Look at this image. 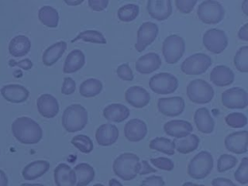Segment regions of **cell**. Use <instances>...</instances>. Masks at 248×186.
I'll list each match as a JSON object with an SVG mask.
<instances>
[{
    "label": "cell",
    "mask_w": 248,
    "mask_h": 186,
    "mask_svg": "<svg viewBox=\"0 0 248 186\" xmlns=\"http://www.w3.org/2000/svg\"><path fill=\"white\" fill-rule=\"evenodd\" d=\"M233 63L239 72H248V46H243L236 51Z\"/></svg>",
    "instance_id": "obj_38"
},
{
    "label": "cell",
    "mask_w": 248,
    "mask_h": 186,
    "mask_svg": "<svg viewBox=\"0 0 248 186\" xmlns=\"http://www.w3.org/2000/svg\"><path fill=\"white\" fill-rule=\"evenodd\" d=\"M88 120V113L86 108L79 104H73L68 106L62 114V126L69 132H78L82 130Z\"/></svg>",
    "instance_id": "obj_3"
},
{
    "label": "cell",
    "mask_w": 248,
    "mask_h": 186,
    "mask_svg": "<svg viewBox=\"0 0 248 186\" xmlns=\"http://www.w3.org/2000/svg\"><path fill=\"white\" fill-rule=\"evenodd\" d=\"M93 186H105V185H103V184H101V183H97V184H95V185H93Z\"/></svg>",
    "instance_id": "obj_59"
},
{
    "label": "cell",
    "mask_w": 248,
    "mask_h": 186,
    "mask_svg": "<svg viewBox=\"0 0 248 186\" xmlns=\"http://www.w3.org/2000/svg\"><path fill=\"white\" fill-rule=\"evenodd\" d=\"M197 15L202 22L205 24H216L224 18L225 9L218 1L205 0L199 5Z\"/></svg>",
    "instance_id": "obj_6"
},
{
    "label": "cell",
    "mask_w": 248,
    "mask_h": 186,
    "mask_svg": "<svg viewBox=\"0 0 248 186\" xmlns=\"http://www.w3.org/2000/svg\"><path fill=\"white\" fill-rule=\"evenodd\" d=\"M157 108L166 116H177L184 111L185 102L183 98L178 96L160 98L157 102Z\"/></svg>",
    "instance_id": "obj_13"
},
{
    "label": "cell",
    "mask_w": 248,
    "mask_h": 186,
    "mask_svg": "<svg viewBox=\"0 0 248 186\" xmlns=\"http://www.w3.org/2000/svg\"><path fill=\"white\" fill-rule=\"evenodd\" d=\"M156 171H157L156 169L152 168L146 160H141L140 161V170H139L138 174L144 175V174H148V173H154Z\"/></svg>",
    "instance_id": "obj_50"
},
{
    "label": "cell",
    "mask_w": 248,
    "mask_h": 186,
    "mask_svg": "<svg viewBox=\"0 0 248 186\" xmlns=\"http://www.w3.org/2000/svg\"><path fill=\"white\" fill-rule=\"evenodd\" d=\"M150 162L153 164V166L157 169L170 171L174 168L173 162L167 157H158V158H151Z\"/></svg>",
    "instance_id": "obj_43"
},
{
    "label": "cell",
    "mask_w": 248,
    "mask_h": 186,
    "mask_svg": "<svg viewBox=\"0 0 248 186\" xmlns=\"http://www.w3.org/2000/svg\"><path fill=\"white\" fill-rule=\"evenodd\" d=\"M213 169V157L208 151H201L196 154L188 164L187 173L195 179L205 178Z\"/></svg>",
    "instance_id": "obj_4"
},
{
    "label": "cell",
    "mask_w": 248,
    "mask_h": 186,
    "mask_svg": "<svg viewBox=\"0 0 248 186\" xmlns=\"http://www.w3.org/2000/svg\"><path fill=\"white\" fill-rule=\"evenodd\" d=\"M76 90V81L72 78H65L62 83L61 92L64 95H71Z\"/></svg>",
    "instance_id": "obj_46"
},
{
    "label": "cell",
    "mask_w": 248,
    "mask_h": 186,
    "mask_svg": "<svg viewBox=\"0 0 248 186\" xmlns=\"http://www.w3.org/2000/svg\"><path fill=\"white\" fill-rule=\"evenodd\" d=\"M237 164V159L233 155L222 154L217 160V170L219 172H224L231 170Z\"/></svg>",
    "instance_id": "obj_41"
},
{
    "label": "cell",
    "mask_w": 248,
    "mask_h": 186,
    "mask_svg": "<svg viewBox=\"0 0 248 186\" xmlns=\"http://www.w3.org/2000/svg\"><path fill=\"white\" fill-rule=\"evenodd\" d=\"M242 10H243V13L248 16V0H244L242 2Z\"/></svg>",
    "instance_id": "obj_55"
},
{
    "label": "cell",
    "mask_w": 248,
    "mask_h": 186,
    "mask_svg": "<svg viewBox=\"0 0 248 186\" xmlns=\"http://www.w3.org/2000/svg\"><path fill=\"white\" fill-rule=\"evenodd\" d=\"M140 13V7L136 4H126L117 11V16L121 21L130 22L134 20Z\"/></svg>",
    "instance_id": "obj_36"
},
{
    "label": "cell",
    "mask_w": 248,
    "mask_h": 186,
    "mask_svg": "<svg viewBox=\"0 0 248 186\" xmlns=\"http://www.w3.org/2000/svg\"><path fill=\"white\" fill-rule=\"evenodd\" d=\"M37 108L39 113L46 118H52L59 111V104L56 98L50 94H42L37 99Z\"/></svg>",
    "instance_id": "obj_18"
},
{
    "label": "cell",
    "mask_w": 248,
    "mask_h": 186,
    "mask_svg": "<svg viewBox=\"0 0 248 186\" xmlns=\"http://www.w3.org/2000/svg\"><path fill=\"white\" fill-rule=\"evenodd\" d=\"M225 121L229 127L242 128L247 124V116L240 112H232L225 117Z\"/></svg>",
    "instance_id": "obj_40"
},
{
    "label": "cell",
    "mask_w": 248,
    "mask_h": 186,
    "mask_svg": "<svg viewBox=\"0 0 248 186\" xmlns=\"http://www.w3.org/2000/svg\"><path fill=\"white\" fill-rule=\"evenodd\" d=\"M197 4V0H175L176 8L183 14H189Z\"/></svg>",
    "instance_id": "obj_45"
},
{
    "label": "cell",
    "mask_w": 248,
    "mask_h": 186,
    "mask_svg": "<svg viewBox=\"0 0 248 186\" xmlns=\"http://www.w3.org/2000/svg\"><path fill=\"white\" fill-rule=\"evenodd\" d=\"M149 147L152 150H156L159 152H163L167 155H174V144L172 140L163 138V137H158L154 138L153 140H150L149 142Z\"/></svg>",
    "instance_id": "obj_35"
},
{
    "label": "cell",
    "mask_w": 248,
    "mask_h": 186,
    "mask_svg": "<svg viewBox=\"0 0 248 186\" xmlns=\"http://www.w3.org/2000/svg\"><path fill=\"white\" fill-rule=\"evenodd\" d=\"M129 114H130L129 108L126 106L118 103L110 104L107 106L103 110L104 117L109 122L120 123L126 120Z\"/></svg>",
    "instance_id": "obj_27"
},
{
    "label": "cell",
    "mask_w": 248,
    "mask_h": 186,
    "mask_svg": "<svg viewBox=\"0 0 248 186\" xmlns=\"http://www.w3.org/2000/svg\"><path fill=\"white\" fill-rule=\"evenodd\" d=\"M116 74H117L118 78H120L123 80L130 81V80L134 79L133 71L131 70V68H130L128 63H124V64L119 65L117 67V69H116Z\"/></svg>",
    "instance_id": "obj_44"
},
{
    "label": "cell",
    "mask_w": 248,
    "mask_h": 186,
    "mask_svg": "<svg viewBox=\"0 0 248 186\" xmlns=\"http://www.w3.org/2000/svg\"><path fill=\"white\" fill-rule=\"evenodd\" d=\"M161 58L159 54L155 52H149L140 56L136 62V70L140 74L147 75L155 70H158L161 66Z\"/></svg>",
    "instance_id": "obj_23"
},
{
    "label": "cell",
    "mask_w": 248,
    "mask_h": 186,
    "mask_svg": "<svg viewBox=\"0 0 248 186\" xmlns=\"http://www.w3.org/2000/svg\"><path fill=\"white\" fill-rule=\"evenodd\" d=\"M20 186H45L43 184H39V183H35V184H29V183H22Z\"/></svg>",
    "instance_id": "obj_58"
},
{
    "label": "cell",
    "mask_w": 248,
    "mask_h": 186,
    "mask_svg": "<svg viewBox=\"0 0 248 186\" xmlns=\"http://www.w3.org/2000/svg\"><path fill=\"white\" fill-rule=\"evenodd\" d=\"M38 17L40 21L50 28H55L58 25L59 15L56 9L51 6H43L38 12Z\"/></svg>",
    "instance_id": "obj_33"
},
{
    "label": "cell",
    "mask_w": 248,
    "mask_h": 186,
    "mask_svg": "<svg viewBox=\"0 0 248 186\" xmlns=\"http://www.w3.org/2000/svg\"><path fill=\"white\" fill-rule=\"evenodd\" d=\"M56 186H76V174L73 169L65 163H61L53 172Z\"/></svg>",
    "instance_id": "obj_24"
},
{
    "label": "cell",
    "mask_w": 248,
    "mask_h": 186,
    "mask_svg": "<svg viewBox=\"0 0 248 186\" xmlns=\"http://www.w3.org/2000/svg\"><path fill=\"white\" fill-rule=\"evenodd\" d=\"M186 93L189 100L195 104H207L214 96L213 87L201 78L191 80L187 85Z\"/></svg>",
    "instance_id": "obj_5"
},
{
    "label": "cell",
    "mask_w": 248,
    "mask_h": 186,
    "mask_svg": "<svg viewBox=\"0 0 248 186\" xmlns=\"http://www.w3.org/2000/svg\"><path fill=\"white\" fill-rule=\"evenodd\" d=\"M140 168V161L139 156L130 152L120 154L112 164L114 174L125 181L134 179L138 175Z\"/></svg>",
    "instance_id": "obj_2"
},
{
    "label": "cell",
    "mask_w": 248,
    "mask_h": 186,
    "mask_svg": "<svg viewBox=\"0 0 248 186\" xmlns=\"http://www.w3.org/2000/svg\"><path fill=\"white\" fill-rule=\"evenodd\" d=\"M103 84L97 78H88L82 81L79 85V94L85 98H91L101 93Z\"/></svg>",
    "instance_id": "obj_34"
},
{
    "label": "cell",
    "mask_w": 248,
    "mask_h": 186,
    "mask_svg": "<svg viewBox=\"0 0 248 186\" xmlns=\"http://www.w3.org/2000/svg\"><path fill=\"white\" fill-rule=\"evenodd\" d=\"M212 59L204 53H195L187 57L180 66L182 73L188 76L202 75L211 66Z\"/></svg>",
    "instance_id": "obj_8"
},
{
    "label": "cell",
    "mask_w": 248,
    "mask_h": 186,
    "mask_svg": "<svg viewBox=\"0 0 248 186\" xmlns=\"http://www.w3.org/2000/svg\"><path fill=\"white\" fill-rule=\"evenodd\" d=\"M149 87L156 94L173 93L178 87V79L170 73H159L150 78Z\"/></svg>",
    "instance_id": "obj_9"
},
{
    "label": "cell",
    "mask_w": 248,
    "mask_h": 186,
    "mask_svg": "<svg viewBox=\"0 0 248 186\" xmlns=\"http://www.w3.org/2000/svg\"><path fill=\"white\" fill-rule=\"evenodd\" d=\"M71 143L82 153H90L94 148L92 140L88 136H85V135L75 136L72 139Z\"/></svg>",
    "instance_id": "obj_39"
},
{
    "label": "cell",
    "mask_w": 248,
    "mask_h": 186,
    "mask_svg": "<svg viewBox=\"0 0 248 186\" xmlns=\"http://www.w3.org/2000/svg\"><path fill=\"white\" fill-rule=\"evenodd\" d=\"M211 184H212V186H237L232 180H230L228 178H224V177L214 178L212 180Z\"/></svg>",
    "instance_id": "obj_51"
},
{
    "label": "cell",
    "mask_w": 248,
    "mask_h": 186,
    "mask_svg": "<svg viewBox=\"0 0 248 186\" xmlns=\"http://www.w3.org/2000/svg\"><path fill=\"white\" fill-rule=\"evenodd\" d=\"M76 174V186H87L95 177V170L87 163L78 164L74 168Z\"/></svg>",
    "instance_id": "obj_31"
},
{
    "label": "cell",
    "mask_w": 248,
    "mask_h": 186,
    "mask_svg": "<svg viewBox=\"0 0 248 186\" xmlns=\"http://www.w3.org/2000/svg\"><path fill=\"white\" fill-rule=\"evenodd\" d=\"M0 186H8V177L2 170H0Z\"/></svg>",
    "instance_id": "obj_53"
},
{
    "label": "cell",
    "mask_w": 248,
    "mask_h": 186,
    "mask_svg": "<svg viewBox=\"0 0 248 186\" xmlns=\"http://www.w3.org/2000/svg\"><path fill=\"white\" fill-rule=\"evenodd\" d=\"M140 186H165V181L163 177L159 175H152L147 178H145Z\"/></svg>",
    "instance_id": "obj_47"
},
{
    "label": "cell",
    "mask_w": 248,
    "mask_h": 186,
    "mask_svg": "<svg viewBox=\"0 0 248 186\" xmlns=\"http://www.w3.org/2000/svg\"><path fill=\"white\" fill-rule=\"evenodd\" d=\"M0 92L4 99L11 103H22L29 97V91L20 84L4 85Z\"/></svg>",
    "instance_id": "obj_22"
},
{
    "label": "cell",
    "mask_w": 248,
    "mask_h": 186,
    "mask_svg": "<svg viewBox=\"0 0 248 186\" xmlns=\"http://www.w3.org/2000/svg\"><path fill=\"white\" fill-rule=\"evenodd\" d=\"M85 64V55L80 49H73L70 51V53L67 55L64 66H63V72L65 74H71L75 73L78 70H80Z\"/></svg>",
    "instance_id": "obj_29"
},
{
    "label": "cell",
    "mask_w": 248,
    "mask_h": 186,
    "mask_svg": "<svg viewBox=\"0 0 248 186\" xmlns=\"http://www.w3.org/2000/svg\"><path fill=\"white\" fill-rule=\"evenodd\" d=\"M210 80L214 85L227 86L234 81V73L228 66L218 65L211 70Z\"/></svg>",
    "instance_id": "obj_21"
},
{
    "label": "cell",
    "mask_w": 248,
    "mask_h": 186,
    "mask_svg": "<svg viewBox=\"0 0 248 186\" xmlns=\"http://www.w3.org/2000/svg\"><path fill=\"white\" fill-rule=\"evenodd\" d=\"M31 48V42L24 35L15 36L9 43V52L14 57H21L27 54Z\"/></svg>",
    "instance_id": "obj_30"
},
{
    "label": "cell",
    "mask_w": 248,
    "mask_h": 186,
    "mask_svg": "<svg viewBox=\"0 0 248 186\" xmlns=\"http://www.w3.org/2000/svg\"><path fill=\"white\" fill-rule=\"evenodd\" d=\"M185 51V42L178 35L168 36L162 45V53L168 64H175L183 56Z\"/></svg>",
    "instance_id": "obj_7"
},
{
    "label": "cell",
    "mask_w": 248,
    "mask_h": 186,
    "mask_svg": "<svg viewBox=\"0 0 248 186\" xmlns=\"http://www.w3.org/2000/svg\"><path fill=\"white\" fill-rule=\"evenodd\" d=\"M147 134V125L144 121L134 118L129 120L124 126V136L132 142L140 141L145 138Z\"/></svg>",
    "instance_id": "obj_16"
},
{
    "label": "cell",
    "mask_w": 248,
    "mask_h": 186,
    "mask_svg": "<svg viewBox=\"0 0 248 186\" xmlns=\"http://www.w3.org/2000/svg\"><path fill=\"white\" fill-rule=\"evenodd\" d=\"M247 131H237L229 134L224 140L225 147L227 150L235 153V154H243L247 152Z\"/></svg>",
    "instance_id": "obj_14"
},
{
    "label": "cell",
    "mask_w": 248,
    "mask_h": 186,
    "mask_svg": "<svg viewBox=\"0 0 248 186\" xmlns=\"http://www.w3.org/2000/svg\"><path fill=\"white\" fill-rule=\"evenodd\" d=\"M182 186H205V185L196 184V183H193V182H185V183H183Z\"/></svg>",
    "instance_id": "obj_57"
},
{
    "label": "cell",
    "mask_w": 248,
    "mask_h": 186,
    "mask_svg": "<svg viewBox=\"0 0 248 186\" xmlns=\"http://www.w3.org/2000/svg\"><path fill=\"white\" fill-rule=\"evenodd\" d=\"M108 184H109V186H123L118 180H116V179H114V178H111V179L109 180Z\"/></svg>",
    "instance_id": "obj_56"
},
{
    "label": "cell",
    "mask_w": 248,
    "mask_h": 186,
    "mask_svg": "<svg viewBox=\"0 0 248 186\" xmlns=\"http://www.w3.org/2000/svg\"><path fill=\"white\" fill-rule=\"evenodd\" d=\"M234 178L240 184L248 183V158L244 157L234 172Z\"/></svg>",
    "instance_id": "obj_42"
},
{
    "label": "cell",
    "mask_w": 248,
    "mask_h": 186,
    "mask_svg": "<svg viewBox=\"0 0 248 186\" xmlns=\"http://www.w3.org/2000/svg\"><path fill=\"white\" fill-rule=\"evenodd\" d=\"M159 33V28L156 23L143 22L137 33V42L135 45L136 49L139 52L143 51L147 46L152 44Z\"/></svg>",
    "instance_id": "obj_12"
},
{
    "label": "cell",
    "mask_w": 248,
    "mask_h": 186,
    "mask_svg": "<svg viewBox=\"0 0 248 186\" xmlns=\"http://www.w3.org/2000/svg\"><path fill=\"white\" fill-rule=\"evenodd\" d=\"M78 40H82L84 42L95 43V44H106L107 43V40H106L105 36L97 30L81 31L75 39L72 40V42L74 43Z\"/></svg>",
    "instance_id": "obj_37"
},
{
    "label": "cell",
    "mask_w": 248,
    "mask_h": 186,
    "mask_svg": "<svg viewBox=\"0 0 248 186\" xmlns=\"http://www.w3.org/2000/svg\"><path fill=\"white\" fill-rule=\"evenodd\" d=\"M66 49H67V43L64 41H60L49 46L44 51L42 56L44 65L48 67L54 65L61 58V56L63 55Z\"/></svg>",
    "instance_id": "obj_28"
},
{
    "label": "cell",
    "mask_w": 248,
    "mask_h": 186,
    "mask_svg": "<svg viewBox=\"0 0 248 186\" xmlns=\"http://www.w3.org/2000/svg\"><path fill=\"white\" fill-rule=\"evenodd\" d=\"M194 122L198 130L203 134H210L214 130V119L206 108H200L195 111Z\"/></svg>",
    "instance_id": "obj_25"
},
{
    "label": "cell",
    "mask_w": 248,
    "mask_h": 186,
    "mask_svg": "<svg viewBox=\"0 0 248 186\" xmlns=\"http://www.w3.org/2000/svg\"><path fill=\"white\" fill-rule=\"evenodd\" d=\"M222 104L227 108H245L248 105V94L240 87H232L225 90L221 96Z\"/></svg>",
    "instance_id": "obj_11"
},
{
    "label": "cell",
    "mask_w": 248,
    "mask_h": 186,
    "mask_svg": "<svg viewBox=\"0 0 248 186\" xmlns=\"http://www.w3.org/2000/svg\"><path fill=\"white\" fill-rule=\"evenodd\" d=\"M9 65L14 67V66H18L19 68H22L23 70H30L33 67V63L29 58H25L21 61H15V60H10L9 61Z\"/></svg>",
    "instance_id": "obj_49"
},
{
    "label": "cell",
    "mask_w": 248,
    "mask_h": 186,
    "mask_svg": "<svg viewBox=\"0 0 248 186\" xmlns=\"http://www.w3.org/2000/svg\"><path fill=\"white\" fill-rule=\"evenodd\" d=\"M165 133L175 139H182L187 137L193 131V126L186 120H170L164 125Z\"/></svg>",
    "instance_id": "obj_20"
},
{
    "label": "cell",
    "mask_w": 248,
    "mask_h": 186,
    "mask_svg": "<svg viewBox=\"0 0 248 186\" xmlns=\"http://www.w3.org/2000/svg\"><path fill=\"white\" fill-rule=\"evenodd\" d=\"M202 43L207 50L214 54H219L226 49L229 42L225 31L217 28H211L204 32Z\"/></svg>",
    "instance_id": "obj_10"
},
{
    "label": "cell",
    "mask_w": 248,
    "mask_h": 186,
    "mask_svg": "<svg viewBox=\"0 0 248 186\" xmlns=\"http://www.w3.org/2000/svg\"><path fill=\"white\" fill-rule=\"evenodd\" d=\"M88 5L94 11H103L108 5V0H88Z\"/></svg>",
    "instance_id": "obj_48"
},
{
    "label": "cell",
    "mask_w": 248,
    "mask_h": 186,
    "mask_svg": "<svg viewBox=\"0 0 248 186\" xmlns=\"http://www.w3.org/2000/svg\"><path fill=\"white\" fill-rule=\"evenodd\" d=\"M172 142L174 144V149H176L178 153L188 154L198 148L200 139L197 135L190 134L185 138L175 139L174 140H172Z\"/></svg>",
    "instance_id": "obj_32"
},
{
    "label": "cell",
    "mask_w": 248,
    "mask_h": 186,
    "mask_svg": "<svg viewBox=\"0 0 248 186\" xmlns=\"http://www.w3.org/2000/svg\"><path fill=\"white\" fill-rule=\"evenodd\" d=\"M65 3L70 5V6H76V5H79L82 3V0H75V1H69V0H65Z\"/></svg>",
    "instance_id": "obj_54"
},
{
    "label": "cell",
    "mask_w": 248,
    "mask_h": 186,
    "mask_svg": "<svg viewBox=\"0 0 248 186\" xmlns=\"http://www.w3.org/2000/svg\"><path fill=\"white\" fill-rule=\"evenodd\" d=\"M119 137L118 128L109 123L102 124L98 127L95 133V138L99 145L101 146H108L116 142Z\"/></svg>",
    "instance_id": "obj_19"
},
{
    "label": "cell",
    "mask_w": 248,
    "mask_h": 186,
    "mask_svg": "<svg viewBox=\"0 0 248 186\" xmlns=\"http://www.w3.org/2000/svg\"><path fill=\"white\" fill-rule=\"evenodd\" d=\"M248 24L245 23L242 27H240L239 31H238V38L244 42L248 41V30H247Z\"/></svg>",
    "instance_id": "obj_52"
},
{
    "label": "cell",
    "mask_w": 248,
    "mask_h": 186,
    "mask_svg": "<svg viewBox=\"0 0 248 186\" xmlns=\"http://www.w3.org/2000/svg\"><path fill=\"white\" fill-rule=\"evenodd\" d=\"M125 101L134 108H141L150 102V94L141 86H131L125 91Z\"/></svg>",
    "instance_id": "obj_17"
},
{
    "label": "cell",
    "mask_w": 248,
    "mask_h": 186,
    "mask_svg": "<svg viewBox=\"0 0 248 186\" xmlns=\"http://www.w3.org/2000/svg\"><path fill=\"white\" fill-rule=\"evenodd\" d=\"M14 137L21 143L36 144L43 138L41 126L32 118L27 116L17 117L12 124Z\"/></svg>",
    "instance_id": "obj_1"
},
{
    "label": "cell",
    "mask_w": 248,
    "mask_h": 186,
    "mask_svg": "<svg viewBox=\"0 0 248 186\" xmlns=\"http://www.w3.org/2000/svg\"><path fill=\"white\" fill-rule=\"evenodd\" d=\"M49 163L46 160H36L27 164L22 170V176L26 180H34L44 175L49 170Z\"/></svg>",
    "instance_id": "obj_26"
},
{
    "label": "cell",
    "mask_w": 248,
    "mask_h": 186,
    "mask_svg": "<svg viewBox=\"0 0 248 186\" xmlns=\"http://www.w3.org/2000/svg\"><path fill=\"white\" fill-rule=\"evenodd\" d=\"M146 9L149 16L157 20H165L172 13L170 0H148Z\"/></svg>",
    "instance_id": "obj_15"
}]
</instances>
